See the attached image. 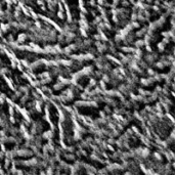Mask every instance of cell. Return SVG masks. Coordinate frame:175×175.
<instances>
[{
  "instance_id": "6da1fadb",
  "label": "cell",
  "mask_w": 175,
  "mask_h": 175,
  "mask_svg": "<svg viewBox=\"0 0 175 175\" xmlns=\"http://www.w3.org/2000/svg\"><path fill=\"white\" fill-rule=\"evenodd\" d=\"M142 44H143L142 41H137V42H136V46H137V47H138V46H139V47L142 46Z\"/></svg>"
}]
</instances>
